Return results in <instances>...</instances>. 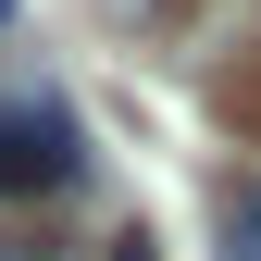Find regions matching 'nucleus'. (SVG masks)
<instances>
[{"instance_id":"nucleus-1","label":"nucleus","mask_w":261,"mask_h":261,"mask_svg":"<svg viewBox=\"0 0 261 261\" xmlns=\"http://www.w3.org/2000/svg\"><path fill=\"white\" fill-rule=\"evenodd\" d=\"M87 149H75V112L62 100H0V199H50L75 187Z\"/></svg>"},{"instance_id":"nucleus-2","label":"nucleus","mask_w":261,"mask_h":261,"mask_svg":"<svg viewBox=\"0 0 261 261\" xmlns=\"http://www.w3.org/2000/svg\"><path fill=\"white\" fill-rule=\"evenodd\" d=\"M212 112H224V137H237V149H261V38L212 62Z\"/></svg>"},{"instance_id":"nucleus-3","label":"nucleus","mask_w":261,"mask_h":261,"mask_svg":"<svg viewBox=\"0 0 261 261\" xmlns=\"http://www.w3.org/2000/svg\"><path fill=\"white\" fill-rule=\"evenodd\" d=\"M224 261H261V174L224 187Z\"/></svg>"},{"instance_id":"nucleus-4","label":"nucleus","mask_w":261,"mask_h":261,"mask_svg":"<svg viewBox=\"0 0 261 261\" xmlns=\"http://www.w3.org/2000/svg\"><path fill=\"white\" fill-rule=\"evenodd\" d=\"M13 261H124V237H87V249H13Z\"/></svg>"},{"instance_id":"nucleus-5","label":"nucleus","mask_w":261,"mask_h":261,"mask_svg":"<svg viewBox=\"0 0 261 261\" xmlns=\"http://www.w3.org/2000/svg\"><path fill=\"white\" fill-rule=\"evenodd\" d=\"M124 261H149V237H124Z\"/></svg>"},{"instance_id":"nucleus-6","label":"nucleus","mask_w":261,"mask_h":261,"mask_svg":"<svg viewBox=\"0 0 261 261\" xmlns=\"http://www.w3.org/2000/svg\"><path fill=\"white\" fill-rule=\"evenodd\" d=\"M0 25H13V0H0Z\"/></svg>"},{"instance_id":"nucleus-7","label":"nucleus","mask_w":261,"mask_h":261,"mask_svg":"<svg viewBox=\"0 0 261 261\" xmlns=\"http://www.w3.org/2000/svg\"><path fill=\"white\" fill-rule=\"evenodd\" d=\"M0 261H13V237H0Z\"/></svg>"}]
</instances>
